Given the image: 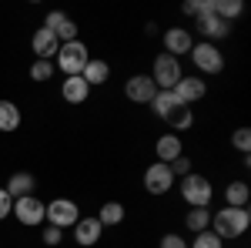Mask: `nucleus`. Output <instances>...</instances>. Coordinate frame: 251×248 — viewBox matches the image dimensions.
<instances>
[{
  "label": "nucleus",
  "instance_id": "1",
  "mask_svg": "<svg viewBox=\"0 0 251 248\" xmlns=\"http://www.w3.org/2000/svg\"><path fill=\"white\" fill-rule=\"evenodd\" d=\"M211 225H214V235L225 242V238H238V235H245L251 225V215L248 208H225L221 211H211Z\"/></svg>",
  "mask_w": 251,
  "mask_h": 248
},
{
  "label": "nucleus",
  "instance_id": "2",
  "mask_svg": "<svg viewBox=\"0 0 251 248\" xmlns=\"http://www.w3.org/2000/svg\"><path fill=\"white\" fill-rule=\"evenodd\" d=\"M87 60H91V54H87V44H80V40H67V44H60V51H57V67L64 71V77L80 74V71L87 67Z\"/></svg>",
  "mask_w": 251,
  "mask_h": 248
},
{
  "label": "nucleus",
  "instance_id": "3",
  "mask_svg": "<svg viewBox=\"0 0 251 248\" xmlns=\"http://www.w3.org/2000/svg\"><path fill=\"white\" fill-rule=\"evenodd\" d=\"M181 194H184V201L191 208H208L214 188L204 174H188V178H181Z\"/></svg>",
  "mask_w": 251,
  "mask_h": 248
},
{
  "label": "nucleus",
  "instance_id": "4",
  "mask_svg": "<svg viewBox=\"0 0 251 248\" xmlns=\"http://www.w3.org/2000/svg\"><path fill=\"white\" fill-rule=\"evenodd\" d=\"M44 218L54 225V228H74L80 218V208L71 198H54L50 205H44Z\"/></svg>",
  "mask_w": 251,
  "mask_h": 248
},
{
  "label": "nucleus",
  "instance_id": "5",
  "mask_svg": "<svg viewBox=\"0 0 251 248\" xmlns=\"http://www.w3.org/2000/svg\"><path fill=\"white\" fill-rule=\"evenodd\" d=\"M181 60L177 57H171V54H157V60H154V81L157 84V91H174V84L181 81Z\"/></svg>",
  "mask_w": 251,
  "mask_h": 248
},
{
  "label": "nucleus",
  "instance_id": "6",
  "mask_svg": "<svg viewBox=\"0 0 251 248\" xmlns=\"http://www.w3.org/2000/svg\"><path fill=\"white\" fill-rule=\"evenodd\" d=\"M191 60L198 71H204V74H218L221 67H225V57H221V51L208 44V40H201V44H194L191 47Z\"/></svg>",
  "mask_w": 251,
  "mask_h": 248
},
{
  "label": "nucleus",
  "instance_id": "7",
  "mask_svg": "<svg viewBox=\"0 0 251 248\" xmlns=\"http://www.w3.org/2000/svg\"><path fill=\"white\" fill-rule=\"evenodd\" d=\"M14 215H17L20 225H27V228H34V225H40L44 221V201L40 198H34V194H24V198H17V205H14Z\"/></svg>",
  "mask_w": 251,
  "mask_h": 248
},
{
  "label": "nucleus",
  "instance_id": "8",
  "mask_svg": "<svg viewBox=\"0 0 251 248\" xmlns=\"http://www.w3.org/2000/svg\"><path fill=\"white\" fill-rule=\"evenodd\" d=\"M44 27H47V30H50V34L60 40V44L77 40V24L67 17L64 10H50V14H47V20H44Z\"/></svg>",
  "mask_w": 251,
  "mask_h": 248
},
{
  "label": "nucleus",
  "instance_id": "9",
  "mask_svg": "<svg viewBox=\"0 0 251 248\" xmlns=\"http://www.w3.org/2000/svg\"><path fill=\"white\" fill-rule=\"evenodd\" d=\"M124 94H127V101H134V104H151L154 94H157V84L148 74H134L131 81H127Z\"/></svg>",
  "mask_w": 251,
  "mask_h": 248
},
{
  "label": "nucleus",
  "instance_id": "10",
  "mask_svg": "<svg viewBox=\"0 0 251 248\" xmlns=\"http://www.w3.org/2000/svg\"><path fill=\"white\" fill-rule=\"evenodd\" d=\"M171 185H174V174H171V168L161 165V161L144 171V188L151 191V194H164V191H171Z\"/></svg>",
  "mask_w": 251,
  "mask_h": 248
},
{
  "label": "nucleus",
  "instance_id": "11",
  "mask_svg": "<svg viewBox=\"0 0 251 248\" xmlns=\"http://www.w3.org/2000/svg\"><path fill=\"white\" fill-rule=\"evenodd\" d=\"M204 91H208V87H204L201 77H181V81L174 84V97H177V104H184V108L194 104V101H201Z\"/></svg>",
  "mask_w": 251,
  "mask_h": 248
},
{
  "label": "nucleus",
  "instance_id": "12",
  "mask_svg": "<svg viewBox=\"0 0 251 248\" xmlns=\"http://www.w3.org/2000/svg\"><path fill=\"white\" fill-rule=\"evenodd\" d=\"M194 27L201 30V37L208 40V44L231 34V24H228V20H221L218 14H204V17H198V24H194Z\"/></svg>",
  "mask_w": 251,
  "mask_h": 248
},
{
  "label": "nucleus",
  "instance_id": "13",
  "mask_svg": "<svg viewBox=\"0 0 251 248\" xmlns=\"http://www.w3.org/2000/svg\"><path fill=\"white\" fill-rule=\"evenodd\" d=\"M100 231H104V225L97 221V218H77V225H74V242H77L80 248H91L100 242Z\"/></svg>",
  "mask_w": 251,
  "mask_h": 248
},
{
  "label": "nucleus",
  "instance_id": "14",
  "mask_svg": "<svg viewBox=\"0 0 251 248\" xmlns=\"http://www.w3.org/2000/svg\"><path fill=\"white\" fill-rule=\"evenodd\" d=\"M194 40L191 34L184 30V27H171L168 34H164V54H171V57H177V54H191Z\"/></svg>",
  "mask_w": 251,
  "mask_h": 248
},
{
  "label": "nucleus",
  "instance_id": "15",
  "mask_svg": "<svg viewBox=\"0 0 251 248\" xmlns=\"http://www.w3.org/2000/svg\"><path fill=\"white\" fill-rule=\"evenodd\" d=\"M30 47H34V54H37V60H50V57H57V51H60V40L47 30V27H40L37 34H34V40H30Z\"/></svg>",
  "mask_w": 251,
  "mask_h": 248
},
{
  "label": "nucleus",
  "instance_id": "16",
  "mask_svg": "<svg viewBox=\"0 0 251 248\" xmlns=\"http://www.w3.org/2000/svg\"><path fill=\"white\" fill-rule=\"evenodd\" d=\"M154 154H157V161H161V165H171L174 158H181V154H184L181 138H177V134H164V138H157Z\"/></svg>",
  "mask_w": 251,
  "mask_h": 248
},
{
  "label": "nucleus",
  "instance_id": "17",
  "mask_svg": "<svg viewBox=\"0 0 251 248\" xmlns=\"http://www.w3.org/2000/svg\"><path fill=\"white\" fill-rule=\"evenodd\" d=\"M60 94H64V101H71V104H84L87 94H91V87H87V81L80 74H74V77H67V81L60 84Z\"/></svg>",
  "mask_w": 251,
  "mask_h": 248
},
{
  "label": "nucleus",
  "instance_id": "18",
  "mask_svg": "<svg viewBox=\"0 0 251 248\" xmlns=\"http://www.w3.org/2000/svg\"><path fill=\"white\" fill-rule=\"evenodd\" d=\"M80 77L87 81V87H94V84H104V81L111 77V64H107V60H100V57H97V60L91 57V60H87V67L80 71Z\"/></svg>",
  "mask_w": 251,
  "mask_h": 248
},
{
  "label": "nucleus",
  "instance_id": "19",
  "mask_svg": "<svg viewBox=\"0 0 251 248\" xmlns=\"http://www.w3.org/2000/svg\"><path fill=\"white\" fill-rule=\"evenodd\" d=\"M248 198L251 191L245 181H231L228 188H225V201H228V208H248Z\"/></svg>",
  "mask_w": 251,
  "mask_h": 248
},
{
  "label": "nucleus",
  "instance_id": "20",
  "mask_svg": "<svg viewBox=\"0 0 251 248\" xmlns=\"http://www.w3.org/2000/svg\"><path fill=\"white\" fill-rule=\"evenodd\" d=\"M34 185H37V181H34L30 171H17L14 178H10V185H7V194H10V198H24V194L34 191Z\"/></svg>",
  "mask_w": 251,
  "mask_h": 248
},
{
  "label": "nucleus",
  "instance_id": "21",
  "mask_svg": "<svg viewBox=\"0 0 251 248\" xmlns=\"http://www.w3.org/2000/svg\"><path fill=\"white\" fill-rule=\"evenodd\" d=\"M94 218L104 228H107V225H121V221H124V205H121V201H107V205H100V211H97Z\"/></svg>",
  "mask_w": 251,
  "mask_h": 248
},
{
  "label": "nucleus",
  "instance_id": "22",
  "mask_svg": "<svg viewBox=\"0 0 251 248\" xmlns=\"http://www.w3.org/2000/svg\"><path fill=\"white\" fill-rule=\"evenodd\" d=\"M20 128V108L10 101H0V131H17Z\"/></svg>",
  "mask_w": 251,
  "mask_h": 248
},
{
  "label": "nucleus",
  "instance_id": "23",
  "mask_svg": "<svg viewBox=\"0 0 251 248\" xmlns=\"http://www.w3.org/2000/svg\"><path fill=\"white\" fill-rule=\"evenodd\" d=\"M151 108H154V114H157V117H168L174 108H184V104H177L174 91H157L154 101H151Z\"/></svg>",
  "mask_w": 251,
  "mask_h": 248
},
{
  "label": "nucleus",
  "instance_id": "24",
  "mask_svg": "<svg viewBox=\"0 0 251 248\" xmlns=\"http://www.w3.org/2000/svg\"><path fill=\"white\" fill-rule=\"evenodd\" d=\"M184 221H188V228H191L194 235H198V231H208V225H211V211L208 208H191Z\"/></svg>",
  "mask_w": 251,
  "mask_h": 248
},
{
  "label": "nucleus",
  "instance_id": "25",
  "mask_svg": "<svg viewBox=\"0 0 251 248\" xmlns=\"http://www.w3.org/2000/svg\"><path fill=\"white\" fill-rule=\"evenodd\" d=\"M241 10H245V3H241V0H214V14H218L221 20H228V24H231Z\"/></svg>",
  "mask_w": 251,
  "mask_h": 248
},
{
  "label": "nucleus",
  "instance_id": "26",
  "mask_svg": "<svg viewBox=\"0 0 251 248\" xmlns=\"http://www.w3.org/2000/svg\"><path fill=\"white\" fill-rule=\"evenodd\" d=\"M164 121L171 124L174 131H184V128H191V124H194V114H191V108H174Z\"/></svg>",
  "mask_w": 251,
  "mask_h": 248
},
{
  "label": "nucleus",
  "instance_id": "27",
  "mask_svg": "<svg viewBox=\"0 0 251 248\" xmlns=\"http://www.w3.org/2000/svg\"><path fill=\"white\" fill-rule=\"evenodd\" d=\"M188 248H225V242H221L214 231H198V235H194V242Z\"/></svg>",
  "mask_w": 251,
  "mask_h": 248
},
{
  "label": "nucleus",
  "instance_id": "28",
  "mask_svg": "<svg viewBox=\"0 0 251 248\" xmlns=\"http://www.w3.org/2000/svg\"><path fill=\"white\" fill-rule=\"evenodd\" d=\"M184 14H191V17L214 14V0H188V3H184Z\"/></svg>",
  "mask_w": 251,
  "mask_h": 248
},
{
  "label": "nucleus",
  "instance_id": "29",
  "mask_svg": "<svg viewBox=\"0 0 251 248\" xmlns=\"http://www.w3.org/2000/svg\"><path fill=\"white\" fill-rule=\"evenodd\" d=\"M50 74H54V64H50V60H34V64H30V77H34V81H47Z\"/></svg>",
  "mask_w": 251,
  "mask_h": 248
},
{
  "label": "nucleus",
  "instance_id": "30",
  "mask_svg": "<svg viewBox=\"0 0 251 248\" xmlns=\"http://www.w3.org/2000/svg\"><path fill=\"white\" fill-rule=\"evenodd\" d=\"M231 144L238 148V151L248 154L251 151V131H248V128H238V131H234V138H231Z\"/></svg>",
  "mask_w": 251,
  "mask_h": 248
},
{
  "label": "nucleus",
  "instance_id": "31",
  "mask_svg": "<svg viewBox=\"0 0 251 248\" xmlns=\"http://www.w3.org/2000/svg\"><path fill=\"white\" fill-rule=\"evenodd\" d=\"M168 168H171V174H181V178H188V174H191V161H188V158L181 154V158H174Z\"/></svg>",
  "mask_w": 251,
  "mask_h": 248
},
{
  "label": "nucleus",
  "instance_id": "32",
  "mask_svg": "<svg viewBox=\"0 0 251 248\" xmlns=\"http://www.w3.org/2000/svg\"><path fill=\"white\" fill-rule=\"evenodd\" d=\"M10 208H14V198L7 194V188H0V221L10 215Z\"/></svg>",
  "mask_w": 251,
  "mask_h": 248
},
{
  "label": "nucleus",
  "instance_id": "33",
  "mask_svg": "<svg viewBox=\"0 0 251 248\" xmlns=\"http://www.w3.org/2000/svg\"><path fill=\"white\" fill-rule=\"evenodd\" d=\"M161 248H188V242H184L181 235H164V238H161Z\"/></svg>",
  "mask_w": 251,
  "mask_h": 248
},
{
  "label": "nucleus",
  "instance_id": "34",
  "mask_svg": "<svg viewBox=\"0 0 251 248\" xmlns=\"http://www.w3.org/2000/svg\"><path fill=\"white\" fill-rule=\"evenodd\" d=\"M44 245H60V228L50 225V228L44 231Z\"/></svg>",
  "mask_w": 251,
  "mask_h": 248
}]
</instances>
